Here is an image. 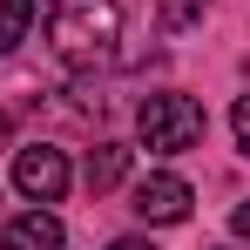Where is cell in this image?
I'll use <instances>...</instances> for the list:
<instances>
[{
  "label": "cell",
  "instance_id": "1",
  "mask_svg": "<svg viewBox=\"0 0 250 250\" xmlns=\"http://www.w3.org/2000/svg\"><path fill=\"white\" fill-rule=\"evenodd\" d=\"M47 41L61 61H102L122 41V7L115 0H54L47 14Z\"/></svg>",
  "mask_w": 250,
  "mask_h": 250
},
{
  "label": "cell",
  "instance_id": "2",
  "mask_svg": "<svg viewBox=\"0 0 250 250\" xmlns=\"http://www.w3.org/2000/svg\"><path fill=\"white\" fill-rule=\"evenodd\" d=\"M135 135H142L149 156H183V149H196L209 135V115H203V102H189V95H149L135 108Z\"/></svg>",
  "mask_w": 250,
  "mask_h": 250
},
{
  "label": "cell",
  "instance_id": "3",
  "mask_svg": "<svg viewBox=\"0 0 250 250\" xmlns=\"http://www.w3.org/2000/svg\"><path fill=\"white\" fill-rule=\"evenodd\" d=\"M14 189H21L27 203H61V189H68V156H61L54 142L21 149V156H14Z\"/></svg>",
  "mask_w": 250,
  "mask_h": 250
},
{
  "label": "cell",
  "instance_id": "4",
  "mask_svg": "<svg viewBox=\"0 0 250 250\" xmlns=\"http://www.w3.org/2000/svg\"><path fill=\"white\" fill-rule=\"evenodd\" d=\"M189 203H196V196H189V183H183V176H142L128 209H135L142 223H183Z\"/></svg>",
  "mask_w": 250,
  "mask_h": 250
},
{
  "label": "cell",
  "instance_id": "5",
  "mask_svg": "<svg viewBox=\"0 0 250 250\" xmlns=\"http://www.w3.org/2000/svg\"><path fill=\"white\" fill-rule=\"evenodd\" d=\"M61 244H68V230H61V216H54L47 203L7 223V250H61Z\"/></svg>",
  "mask_w": 250,
  "mask_h": 250
},
{
  "label": "cell",
  "instance_id": "6",
  "mask_svg": "<svg viewBox=\"0 0 250 250\" xmlns=\"http://www.w3.org/2000/svg\"><path fill=\"white\" fill-rule=\"evenodd\" d=\"M128 176V149L122 142H102V149H88V189L102 196V189H115Z\"/></svg>",
  "mask_w": 250,
  "mask_h": 250
},
{
  "label": "cell",
  "instance_id": "7",
  "mask_svg": "<svg viewBox=\"0 0 250 250\" xmlns=\"http://www.w3.org/2000/svg\"><path fill=\"white\" fill-rule=\"evenodd\" d=\"M27 27H34V0H0V54L27 41Z\"/></svg>",
  "mask_w": 250,
  "mask_h": 250
},
{
  "label": "cell",
  "instance_id": "8",
  "mask_svg": "<svg viewBox=\"0 0 250 250\" xmlns=\"http://www.w3.org/2000/svg\"><path fill=\"white\" fill-rule=\"evenodd\" d=\"M203 21V0H163V27H189Z\"/></svg>",
  "mask_w": 250,
  "mask_h": 250
},
{
  "label": "cell",
  "instance_id": "9",
  "mask_svg": "<svg viewBox=\"0 0 250 250\" xmlns=\"http://www.w3.org/2000/svg\"><path fill=\"white\" fill-rule=\"evenodd\" d=\"M230 128H237V149L250 156V95L237 102V108H230Z\"/></svg>",
  "mask_w": 250,
  "mask_h": 250
},
{
  "label": "cell",
  "instance_id": "10",
  "mask_svg": "<svg viewBox=\"0 0 250 250\" xmlns=\"http://www.w3.org/2000/svg\"><path fill=\"white\" fill-rule=\"evenodd\" d=\"M230 230H237V237H250V203H237V216H230Z\"/></svg>",
  "mask_w": 250,
  "mask_h": 250
},
{
  "label": "cell",
  "instance_id": "11",
  "mask_svg": "<svg viewBox=\"0 0 250 250\" xmlns=\"http://www.w3.org/2000/svg\"><path fill=\"white\" fill-rule=\"evenodd\" d=\"M108 250H156V244H149V237H115Z\"/></svg>",
  "mask_w": 250,
  "mask_h": 250
},
{
  "label": "cell",
  "instance_id": "12",
  "mask_svg": "<svg viewBox=\"0 0 250 250\" xmlns=\"http://www.w3.org/2000/svg\"><path fill=\"white\" fill-rule=\"evenodd\" d=\"M7 128H14V122H7V108H0V149H7Z\"/></svg>",
  "mask_w": 250,
  "mask_h": 250
}]
</instances>
